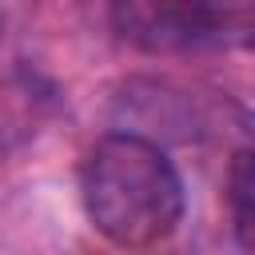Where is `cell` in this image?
I'll use <instances>...</instances> for the list:
<instances>
[{
	"label": "cell",
	"mask_w": 255,
	"mask_h": 255,
	"mask_svg": "<svg viewBox=\"0 0 255 255\" xmlns=\"http://www.w3.org/2000/svg\"><path fill=\"white\" fill-rule=\"evenodd\" d=\"M80 199L92 227L124 251L163 243L183 219V179L167 151L139 131H112L88 147Z\"/></svg>",
	"instance_id": "1"
},
{
	"label": "cell",
	"mask_w": 255,
	"mask_h": 255,
	"mask_svg": "<svg viewBox=\"0 0 255 255\" xmlns=\"http://www.w3.org/2000/svg\"><path fill=\"white\" fill-rule=\"evenodd\" d=\"M108 12L116 36L151 56L191 52L223 32L215 0H112Z\"/></svg>",
	"instance_id": "2"
},
{
	"label": "cell",
	"mask_w": 255,
	"mask_h": 255,
	"mask_svg": "<svg viewBox=\"0 0 255 255\" xmlns=\"http://www.w3.org/2000/svg\"><path fill=\"white\" fill-rule=\"evenodd\" d=\"M44 112H48V96L36 84L12 80L0 88V159L12 147H20L28 135H36Z\"/></svg>",
	"instance_id": "3"
},
{
	"label": "cell",
	"mask_w": 255,
	"mask_h": 255,
	"mask_svg": "<svg viewBox=\"0 0 255 255\" xmlns=\"http://www.w3.org/2000/svg\"><path fill=\"white\" fill-rule=\"evenodd\" d=\"M227 207H231V227L247 251H255V151L243 147L231 155L227 167Z\"/></svg>",
	"instance_id": "4"
},
{
	"label": "cell",
	"mask_w": 255,
	"mask_h": 255,
	"mask_svg": "<svg viewBox=\"0 0 255 255\" xmlns=\"http://www.w3.org/2000/svg\"><path fill=\"white\" fill-rule=\"evenodd\" d=\"M0 40H4V8H0Z\"/></svg>",
	"instance_id": "5"
}]
</instances>
